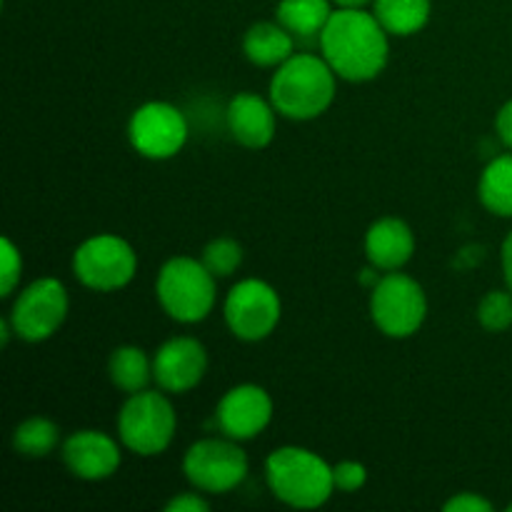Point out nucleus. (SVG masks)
I'll return each mask as SVG.
<instances>
[{
  "label": "nucleus",
  "mask_w": 512,
  "mask_h": 512,
  "mask_svg": "<svg viewBox=\"0 0 512 512\" xmlns=\"http://www.w3.org/2000/svg\"><path fill=\"white\" fill-rule=\"evenodd\" d=\"M390 33L365 8H338L320 33V53L340 80L370 83L390 60Z\"/></svg>",
  "instance_id": "f257e3e1"
},
{
  "label": "nucleus",
  "mask_w": 512,
  "mask_h": 512,
  "mask_svg": "<svg viewBox=\"0 0 512 512\" xmlns=\"http://www.w3.org/2000/svg\"><path fill=\"white\" fill-rule=\"evenodd\" d=\"M268 93L280 118L308 123L328 113L338 93V75L323 55L295 53L275 68Z\"/></svg>",
  "instance_id": "f03ea898"
},
{
  "label": "nucleus",
  "mask_w": 512,
  "mask_h": 512,
  "mask_svg": "<svg viewBox=\"0 0 512 512\" xmlns=\"http://www.w3.org/2000/svg\"><path fill=\"white\" fill-rule=\"evenodd\" d=\"M265 480L280 503L295 510L323 508L335 493L333 465L300 445H283L265 460Z\"/></svg>",
  "instance_id": "7ed1b4c3"
},
{
  "label": "nucleus",
  "mask_w": 512,
  "mask_h": 512,
  "mask_svg": "<svg viewBox=\"0 0 512 512\" xmlns=\"http://www.w3.org/2000/svg\"><path fill=\"white\" fill-rule=\"evenodd\" d=\"M155 298L170 320L195 325L208 318L218 303V278L200 258L175 255L155 278Z\"/></svg>",
  "instance_id": "20e7f679"
},
{
  "label": "nucleus",
  "mask_w": 512,
  "mask_h": 512,
  "mask_svg": "<svg viewBox=\"0 0 512 512\" xmlns=\"http://www.w3.org/2000/svg\"><path fill=\"white\" fill-rule=\"evenodd\" d=\"M178 433V415L165 390H140L128 395L118 413V438L125 450L140 458L163 455Z\"/></svg>",
  "instance_id": "39448f33"
},
{
  "label": "nucleus",
  "mask_w": 512,
  "mask_h": 512,
  "mask_svg": "<svg viewBox=\"0 0 512 512\" xmlns=\"http://www.w3.org/2000/svg\"><path fill=\"white\" fill-rule=\"evenodd\" d=\"M370 318L388 338L403 340L415 335L428 318V295L423 285L400 270L380 275L370 290Z\"/></svg>",
  "instance_id": "423d86ee"
},
{
  "label": "nucleus",
  "mask_w": 512,
  "mask_h": 512,
  "mask_svg": "<svg viewBox=\"0 0 512 512\" xmlns=\"http://www.w3.org/2000/svg\"><path fill=\"white\" fill-rule=\"evenodd\" d=\"M138 255L133 245L113 233L83 240L73 253V275L80 285L95 293H115L133 283Z\"/></svg>",
  "instance_id": "0eeeda50"
},
{
  "label": "nucleus",
  "mask_w": 512,
  "mask_h": 512,
  "mask_svg": "<svg viewBox=\"0 0 512 512\" xmlns=\"http://www.w3.org/2000/svg\"><path fill=\"white\" fill-rule=\"evenodd\" d=\"M183 473L195 490L225 495L238 488L250 473V460L238 440L203 438L185 450Z\"/></svg>",
  "instance_id": "6e6552de"
},
{
  "label": "nucleus",
  "mask_w": 512,
  "mask_h": 512,
  "mask_svg": "<svg viewBox=\"0 0 512 512\" xmlns=\"http://www.w3.org/2000/svg\"><path fill=\"white\" fill-rule=\"evenodd\" d=\"M70 298L58 278H38L25 285L10 308V328L25 343H43L63 328L68 318Z\"/></svg>",
  "instance_id": "1a4fd4ad"
},
{
  "label": "nucleus",
  "mask_w": 512,
  "mask_h": 512,
  "mask_svg": "<svg viewBox=\"0 0 512 512\" xmlns=\"http://www.w3.org/2000/svg\"><path fill=\"white\" fill-rule=\"evenodd\" d=\"M225 325L243 343H260L275 333L283 315L278 290L260 278H245L230 288L223 303Z\"/></svg>",
  "instance_id": "9d476101"
},
{
  "label": "nucleus",
  "mask_w": 512,
  "mask_h": 512,
  "mask_svg": "<svg viewBox=\"0 0 512 512\" xmlns=\"http://www.w3.org/2000/svg\"><path fill=\"white\" fill-rule=\"evenodd\" d=\"M188 120L165 100H150L133 110L128 120V140L135 153L148 160H170L188 143Z\"/></svg>",
  "instance_id": "9b49d317"
},
{
  "label": "nucleus",
  "mask_w": 512,
  "mask_h": 512,
  "mask_svg": "<svg viewBox=\"0 0 512 512\" xmlns=\"http://www.w3.org/2000/svg\"><path fill=\"white\" fill-rule=\"evenodd\" d=\"M273 410V398L263 385L240 383L220 398L218 408H215V423H218L220 433L245 443V440H253L265 433L273 420Z\"/></svg>",
  "instance_id": "f8f14e48"
},
{
  "label": "nucleus",
  "mask_w": 512,
  "mask_h": 512,
  "mask_svg": "<svg viewBox=\"0 0 512 512\" xmlns=\"http://www.w3.org/2000/svg\"><path fill=\"white\" fill-rule=\"evenodd\" d=\"M208 373V350L198 338L175 335L153 355V378L168 395H183L198 388Z\"/></svg>",
  "instance_id": "ddd939ff"
},
{
  "label": "nucleus",
  "mask_w": 512,
  "mask_h": 512,
  "mask_svg": "<svg viewBox=\"0 0 512 512\" xmlns=\"http://www.w3.org/2000/svg\"><path fill=\"white\" fill-rule=\"evenodd\" d=\"M120 445L123 443L100 430H75L60 443V455L73 478L100 483L118 473L123 463Z\"/></svg>",
  "instance_id": "4468645a"
},
{
  "label": "nucleus",
  "mask_w": 512,
  "mask_h": 512,
  "mask_svg": "<svg viewBox=\"0 0 512 512\" xmlns=\"http://www.w3.org/2000/svg\"><path fill=\"white\" fill-rule=\"evenodd\" d=\"M278 110L273 100L260 98L253 90L233 95L225 110V123L235 143L250 150L268 148L278 133Z\"/></svg>",
  "instance_id": "2eb2a0df"
},
{
  "label": "nucleus",
  "mask_w": 512,
  "mask_h": 512,
  "mask_svg": "<svg viewBox=\"0 0 512 512\" xmlns=\"http://www.w3.org/2000/svg\"><path fill=\"white\" fill-rule=\"evenodd\" d=\"M415 255V235L400 218H380L365 233V258L380 273L403 270Z\"/></svg>",
  "instance_id": "dca6fc26"
},
{
  "label": "nucleus",
  "mask_w": 512,
  "mask_h": 512,
  "mask_svg": "<svg viewBox=\"0 0 512 512\" xmlns=\"http://www.w3.org/2000/svg\"><path fill=\"white\" fill-rule=\"evenodd\" d=\"M243 53L258 68H278L295 55V35L278 20H260L245 30Z\"/></svg>",
  "instance_id": "f3484780"
},
{
  "label": "nucleus",
  "mask_w": 512,
  "mask_h": 512,
  "mask_svg": "<svg viewBox=\"0 0 512 512\" xmlns=\"http://www.w3.org/2000/svg\"><path fill=\"white\" fill-rule=\"evenodd\" d=\"M108 375L110 383L125 395L148 390V385L155 380L153 358H148L145 350L138 348V345H120V348L110 353Z\"/></svg>",
  "instance_id": "a211bd4d"
},
{
  "label": "nucleus",
  "mask_w": 512,
  "mask_h": 512,
  "mask_svg": "<svg viewBox=\"0 0 512 512\" xmlns=\"http://www.w3.org/2000/svg\"><path fill=\"white\" fill-rule=\"evenodd\" d=\"M333 13V0H280L275 20L295 38H320Z\"/></svg>",
  "instance_id": "6ab92c4d"
},
{
  "label": "nucleus",
  "mask_w": 512,
  "mask_h": 512,
  "mask_svg": "<svg viewBox=\"0 0 512 512\" xmlns=\"http://www.w3.org/2000/svg\"><path fill=\"white\" fill-rule=\"evenodd\" d=\"M478 198L488 213L512 218V153L498 155L485 165L478 183Z\"/></svg>",
  "instance_id": "aec40b11"
},
{
  "label": "nucleus",
  "mask_w": 512,
  "mask_h": 512,
  "mask_svg": "<svg viewBox=\"0 0 512 512\" xmlns=\"http://www.w3.org/2000/svg\"><path fill=\"white\" fill-rule=\"evenodd\" d=\"M373 13L390 35L408 38L428 25L433 5L430 0H375Z\"/></svg>",
  "instance_id": "412c9836"
},
{
  "label": "nucleus",
  "mask_w": 512,
  "mask_h": 512,
  "mask_svg": "<svg viewBox=\"0 0 512 512\" xmlns=\"http://www.w3.org/2000/svg\"><path fill=\"white\" fill-rule=\"evenodd\" d=\"M58 445L60 428L50 418H43V415L25 418L23 423L13 430V450L18 455H23V458H48L50 453H55Z\"/></svg>",
  "instance_id": "4be33fe9"
},
{
  "label": "nucleus",
  "mask_w": 512,
  "mask_h": 512,
  "mask_svg": "<svg viewBox=\"0 0 512 512\" xmlns=\"http://www.w3.org/2000/svg\"><path fill=\"white\" fill-rule=\"evenodd\" d=\"M200 260H203L205 268L218 280L230 278L243 265V245L235 238L223 235V238H215L205 245V250L200 253Z\"/></svg>",
  "instance_id": "5701e85b"
},
{
  "label": "nucleus",
  "mask_w": 512,
  "mask_h": 512,
  "mask_svg": "<svg viewBox=\"0 0 512 512\" xmlns=\"http://www.w3.org/2000/svg\"><path fill=\"white\" fill-rule=\"evenodd\" d=\"M478 323L488 333H505L512 328V293L510 290H490L478 303Z\"/></svg>",
  "instance_id": "b1692460"
},
{
  "label": "nucleus",
  "mask_w": 512,
  "mask_h": 512,
  "mask_svg": "<svg viewBox=\"0 0 512 512\" xmlns=\"http://www.w3.org/2000/svg\"><path fill=\"white\" fill-rule=\"evenodd\" d=\"M3 250V273H0V295L10 298L15 293V288L20 285V275H23V255H20L18 245L10 238H3L0 243Z\"/></svg>",
  "instance_id": "393cba45"
},
{
  "label": "nucleus",
  "mask_w": 512,
  "mask_h": 512,
  "mask_svg": "<svg viewBox=\"0 0 512 512\" xmlns=\"http://www.w3.org/2000/svg\"><path fill=\"white\" fill-rule=\"evenodd\" d=\"M333 480L338 493H358L368 483V468L358 460H343L333 465Z\"/></svg>",
  "instance_id": "a878e982"
},
{
  "label": "nucleus",
  "mask_w": 512,
  "mask_h": 512,
  "mask_svg": "<svg viewBox=\"0 0 512 512\" xmlns=\"http://www.w3.org/2000/svg\"><path fill=\"white\" fill-rule=\"evenodd\" d=\"M445 512H493V503L478 493H458L443 505Z\"/></svg>",
  "instance_id": "bb28decb"
},
{
  "label": "nucleus",
  "mask_w": 512,
  "mask_h": 512,
  "mask_svg": "<svg viewBox=\"0 0 512 512\" xmlns=\"http://www.w3.org/2000/svg\"><path fill=\"white\" fill-rule=\"evenodd\" d=\"M210 503L205 500V493L193 488V493H178L168 505L165 512H208Z\"/></svg>",
  "instance_id": "cd10ccee"
},
{
  "label": "nucleus",
  "mask_w": 512,
  "mask_h": 512,
  "mask_svg": "<svg viewBox=\"0 0 512 512\" xmlns=\"http://www.w3.org/2000/svg\"><path fill=\"white\" fill-rule=\"evenodd\" d=\"M495 133L508 148H512V100H508L495 115Z\"/></svg>",
  "instance_id": "c85d7f7f"
},
{
  "label": "nucleus",
  "mask_w": 512,
  "mask_h": 512,
  "mask_svg": "<svg viewBox=\"0 0 512 512\" xmlns=\"http://www.w3.org/2000/svg\"><path fill=\"white\" fill-rule=\"evenodd\" d=\"M500 258H503L505 285H508V290L512 293V233H508V238L503 240V253H500Z\"/></svg>",
  "instance_id": "c756f323"
},
{
  "label": "nucleus",
  "mask_w": 512,
  "mask_h": 512,
  "mask_svg": "<svg viewBox=\"0 0 512 512\" xmlns=\"http://www.w3.org/2000/svg\"><path fill=\"white\" fill-rule=\"evenodd\" d=\"M338 8H365V5L375 3V0H333Z\"/></svg>",
  "instance_id": "7c9ffc66"
},
{
  "label": "nucleus",
  "mask_w": 512,
  "mask_h": 512,
  "mask_svg": "<svg viewBox=\"0 0 512 512\" xmlns=\"http://www.w3.org/2000/svg\"><path fill=\"white\" fill-rule=\"evenodd\" d=\"M508 510H510V512H512V505H510V508H508Z\"/></svg>",
  "instance_id": "2f4dec72"
}]
</instances>
